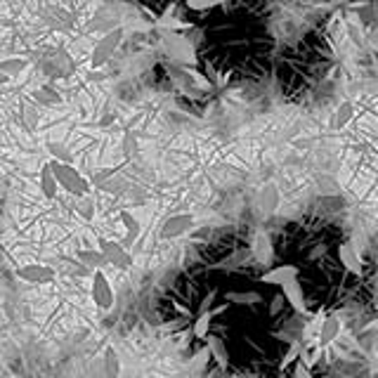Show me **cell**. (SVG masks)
Segmentation results:
<instances>
[{
	"mask_svg": "<svg viewBox=\"0 0 378 378\" xmlns=\"http://www.w3.org/2000/svg\"><path fill=\"white\" fill-rule=\"evenodd\" d=\"M52 168V173H55L57 182H60V189H64L67 194L76 196V199H85V196L90 194V189H93V182H90L88 178L78 170L73 163H62V161H47Z\"/></svg>",
	"mask_w": 378,
	"mask_h": 378,
	"instance_id": "obj_1",
	"label": "cell"
},
{
	"mask_svg": "<svg viewBox=\"0 0 378 378\" xmlns=\"http://www.w3.org/2000/svg\"><path fill=\"white\" fill-rule=\"evenodd\" d=\"M38 67L47 78H69L73 71H76V64H73L69 52L62 50V47L47 50L45 55L40 57Z\"/></svg>",
	"mask_w": 378,
	"mask_h": 378,
	"instance_id": "obj_2",
	"label": "cell"
},
{
	"mask_svg": "<svg viewBox=\"0 0 378 378\" xmlns=\"http://www.w3.org/2000/svg\"><path fill=\"white\" fill-rule=\"evenodd\" d=\"M163 50L166 55L180 67H191L196 64V52H194V43H191L187 36L175 34V31H168L166 38H163Z\"/></svg>",
	"mask_w": 378,
	"mask_h": 378,
	"instance_id": "obj_3",
	"label": "cell"
},
{
	"mask_svg": "<svg viewBox=\"0 0 378 378\" xmlns=\"http://www.w3.org/2000/svg\"><path fill=\"white\" fill-rule=\"evenodd\" d=\"M123 36H126L123 26H119V29L104 34L102 38L95 43L93 52H90V67H93V69H102L104 64L109 62L111 57H114V52L119 50V45L123 43Z\"/></svg>",
	"mask_w": 378,
	"mask_h": 378,
	"instance_id": "obj_4",
	"label": "cell"
},
{
	"mask_svg": "<svg viewBox=\"0 0 378 378\" xmlns=\"http://www.w3.org/2000/svg\"><path fill=\"white\" fill-rule=\"evenodd\" d=\"M90 298H93L95 307H99L102 312H109L116 303V291L111 286L109 276L104 274V270L93 272V284H90Z\"/></svg>",
	"mask_w": 378,
	"mask_h": 378,
	"instance_id": "obj_5",
	"label": "cell"
},
{
	"mask_svg": "<svg viewBox=\"0 0 378 378\" xmlns=\"http://www.w3.org/2000/svg\"><path fill=\"white\" fill-rule=\"evenodd\" d=\"M17 279L26 281V284H52L57 279V270H52L50 265H43V263H26V265H19L14 270Z\"/></svg>",
	"mask_w": 378,
	"mask_h": 378,
	"instance_id": "obj_6",
	"label": "cell"
},
{
	"mask_svg": "<svg viewBox=\"0 0 378 378\" xmlns=\"http://www.w3.org/2000/svg\"><path fill=\"white\" fill-rule=\"evenodd\" d=\"M191 227H196V217L191 215V213H175V215L163 220L158 237H161L163 241H170V239H178L182 237V234H187Z\"/></svg>",
	"mask_w": 378,
	"mask_h": 378,
	"instance_id": "obj_7",
	"label": "cell"
},
{
	"mask_svg": "<svg viewBox=\"0 0 378 378\" xmlns=\"http://www.w3.org/2000/svg\"><path fill=\"white\" fill-rule=\"evenodd\" d=\"M99 251L106 258V263L116 270H130L132 268V255L126 251L123 244L114 241V239H99Z\"/></svg>",
	"mask_w": 378,
	"mask_h": 378,
	"instance_id": "obj_8",
	"label": "cell"
},
{
	"mask_svg": "<svg viewBox=\"0 0 378 378\" xmlns=\"http://www.w3.org/2000/svg\"><path fill=\"white\" fill-rule=\"evenodd\" d=\"M251 255H253V263L263 265V268H270L274 263V244L270 232L258 230L253 234V241H251Z\"/></svg>",
	"mask_w": 378,
	"mask_h": 378,
	"instance_id": "obj_9",
	"label": "cell"
},
{
	"mask_svg": "<svg viewBox=\"0 0 378 378\" xmlns=\"http://www.w3.org/2000/svg\"><path fill=\"white\" fill-rule=\"evenodd\" d=\"M251 260H253L251 248L239 246V248H234V251L227 253L225 258L217 260V263H213L211 270H215V272H237V270L246 268V265L251 263Z\"/></svg>",
	"mask_w": 378,
	"mask_h": 378,
	"instance_id": "obj_10",
	"label": "cell"
},
{
	"mask_svg": "<svg viewBox=\"0 0 378 378\" xmlns=\"http://www.w3.org/2000/svg\"><path fill=\"white\" fill-rule=\"evenodd\" d=\"M93 185L97 189L106 191V194H123V191L128 189L126 175L116 173V170H111V168L99 170L97 175H93Z\"/></svg>",
	"mask_w": 378,
	"mask_h": 378,
	"instance_id": "obj_11",
	"label": "cell"
},
{
	"mask_svg": "<svg viewBox=\"0 0 378 378\" xmlns=\"http://www.w3.org/2000/svg\"><path fill=\"white\" fill-rule=\"evenodd\" d=\"M338 260H340V265L345 268V272H350L355 276L364 274V260H362L357 246H355L353 241H343V244H340V246H338Z\"/></svg>",
	"mask_w": 378,
	"mask_h": 378,
	"instance_id": "obj_12",
	"label": "cell"
},
{
	"mask_svg": "<svg viewBox=\"0 0 378 378\" xmlns=\"http://www.w3.org/2000/svg\"><path fill=\"white\" fill-rule=\"evenodd\" d=\"M298 274H300V270H298L296 265H276V268H270V270H265V272L260 274V284L279 286L281 289L284 284L298 279Z\"/></svg>",
	"mask_w": 378,
	"mask_h": 378,
	"instance_id": "obj_13",
	"label": "cell"
},
{
	"mask_svg": "<svg viewBox=\"0 0 378 378\" xmlns=\"http://www.w3.org/2000/svg\"><path fill=\"white\" fill-rule=\"evenodd\" d=\"M281 294H284L289 307H294L296 315L310 317V312H307V303H305V291H303L300 281L294 279V281H289V284H284L281 286Z\"/></svg>",
	"mask_w": 378,
	"mask_h": 378,
	"instance_id": "obj_14",
	"label": "cell"
},
{
	"mask_svg": "<svg viewBox=\"0 0 378 378\" xmlns=\"http://www.w3.org/2000/svg\"><path fill=\"white\" fill-rule=\"evenodd\" d=\"M38 187H40V194L45 196L47 201H55L57 194H60V182H57L55 173H52V168H50V163H43V166H40Z\"/></svg>",
	"mask_w": 378,
	"mask_h": 378,
	"instance_id": "obj_15",
	"label": "cell"
},
{
	"mask_svg": "<svg viewBox=\"0 0 378 378\" xmlns=\"http://www.w3.org/2000/svg\"><path fill=\"white\" fill-rule=\"evenodd\" d=\"M206 348H209L213 362H215L220 369H227L230 366V350H227L225 340L220 336H209L206 338Z\"/></svg>",
	"mask_w": 378,
	"mask_h": 378,
	"instance_id": "obj_16",
	"label": "cell"
},
{
	"mask_svg": "<svg viewBox=\"0 0 378 378\" xmlns=\"http://www.w3.org/2000/svg\"><path fill=\"white\" fill-rule=\"evenodd\" d=\"M225 310H227V303H222V305H217L215 310L204 312V315L196 317L194 327H191V333H194V338H199V340H206V338H209V329H211V324H213V317L222 315Z\"/></svg>",
	"mask_w": 378,
	"mask_h": 378,
	"instance_id": "obj_17",
	"label": "cell"
},
{
	"mask_svg": "<svg viewBox=\"0 0 378 378\" xmlns=\"http://www.w3.org/2000/svg\"><path fill=\"white\" fill-rule=\"evenodd\" d=\"M43 21H45L47 26H52V29H69V26L73 24V19H71V14L67 12V10H62V8H47L45 12L40 14Z\"/></svg>",
	"mask_w": 378,
	"mask_h": 378,
	"instance_id": "obj_18",
	"label": "cell"
},
{
	"mask_svg": "<svg viewBox=\"0 0 378 378\" xmlns=\"http://www.w3.org/2000/svg\"><path fill=\"white\" fill-rule=\"evenodd\" d=\"M340 331H343V322H340V317L329 315L327 322H324V327H322V333H319V345H322V348L331 345L333 340L340 336Z\"/></svg>",
	"mask_w": 378,
	"mask_h": 378,
	"instance_id": "obj_19",
	"label": "cell"
},
{
	"mask_svg": "<svg viewBox=\"0 0 378 378\" xmlns=\"http://www.w3.org/2000/svg\"><path fill=\"white\" fill-rule=\"evenodd\" d=\"M225 303L227 305H241V307H246V305H258V303H263V296L258 294V291H225Z\"/></svg>",
	"mask_w": 378,
	"mask_h": 378,
	"instance_id": "obj_20",
	"label": "cell"
},
{
	"mask_svg": "<svg viewBox=\"0 0 378 378\" xmlns=\"http://www.w3.org/2000/svg\"><path fill=\"white\" fill-rule=\"evenodd\" d=\"M31 97H34L36 106H60L62 104V95L57 93L52 85H40V88H36Z\"/></svg>",
	"mask_w": 378,
	"mask_h": 378,
	"instance_id": "obj_21",
	"label": "cell"
},
{
	"mask_svg": "<svg viewBox=\"0 0 378 378\" xmlns=\"http://www.w3.org/2000/svg\"><path fill=\"white\" fill-rule=\"evenodd\" d=\"M104 374L106 378H121L123 374V362H121V355L114 345L104 350Z\"/></svg>",
	"mask_w": 378,
	"mask_h": 378,
	"instance_id": "obj_22",
	"label": "cell"
},
{
	"mask_svg": "<svg viewBox=\"0 0 378 378\" xmlns=\"http://www.w3.org/2000/svg\"><path fill=\"white\" fill-rule=\"evenodd\" d=\"M76 255H78V260H81V265L85 270H95V272H97V270H102L104 265H109L99 248L97 251H95V248H81Z\"/></svg>",
	"mask_w": 378,
	"mask_h": 378,
	"instance_id": "obj_23",
	"label": "cell"
},
{
	"mask_svg": "<svg viewBox=\"0 0 378 378\" xmlns=\"http://www.w3.org/2000/svg\"><path fill=\"white\" fill-rule=\"evenodd\" d=\"M353 116H355V104L353 102H340L336 106V111H333V116H331V128L333 130H340V128H345L353 121Z\"/></svg>",
	"mask_w": 378,
	"mask_h": 378,
	"instance_id": "obj_24",
	"label": "cell"
},
{
	"mask_svg": "<svg viewBox=\"0 0 378 378\" xmlns=\"http://www.w3.org/2000/svg\"><path fill=\"white\" fill-rule=\"evenodd\" d=\"M121 225L126 230V244L137 241V237L142 234V222L130 211H121Z\"/></svg>",
	"mask_w": 378,
	"mask_h": 378,
	"instance_id": "obj_25",
	"label": "cell"
},
{
	"mask_svg": "<svg viewBox=\"0 0 378 378\" xmlns=\"http://www.w3.org/2000/svg\"><path fill=\"white\" fill-rule=\"evenodd\" d=\"M29 60L26 57H8V60H0V73H5V76L14 78L19 76V73H24L26 69H29Z\"/></svg>",
	"mask_w": 378,
	"mask_h": 378,
	"instance_id": "obj_26",
	"label": "cell"
},
{
	"mask_svg": "<svg viewBox=\"0 0 378 378\" xmlns=\"http://www.w3.org/2000/svg\"><path fill=\"white\" fill-rule=\"evenodd\" d=\"M276 206H279V189H276L274 182H270L260 191V209L265 213H274Z\"/></svg>",
	"mask_w": 378,
	"mask_h": 378,
	"instance_id": "obj_27",
	"label": "cell"
},
{
	"mask_svg": "<svg viewBox=\"0 0 378 378\" xmlns=\"http://www.w3.org/2000/svg\"><path fill=\"white\" fill-rule=\"evenodd\" d=\"M45 149H47V154L52 156V161H62V163H71V161H73L71 149L64 145V142L50 140V142H45Z\"/></svg>",
	"mask_w": 378,
	"mask_h": 378,
	"instance_id": "obj_28",
	"label": "cell"
},
{
	"mask_svg": "<svg viewBox=\"0 0 378 378\" xmlns=\"http://www.w3.org/2000/svg\"><path fill=\"white\" fill-rule=\"evenodd\" d=\"M303 350H305V343H303V340H296V343H291V345H289V350H286V353H284V357H281L279 369L284 371V369H289L291 364H296V362L300 359Z\"/></svg>",
	"mask_w": 378,
	"mask_h": 378,
	"instance_id": "obj_29",
	"label": "cell"
},
{
	"mask_svg": "<svg viewBox=\"0 0 378 378\" xmlns=\"http://www.w3.org/2000/svg\"><path fill=\"white\" fill-rule=\"evenodd\" d=\"M345 34L353 38V43H357V45H364V43H366L364 29H362V24L357 21V17H348V19H345Z\"/></svg>",
	"mask_w": 378,
	"mask_h": 378,
	"instance_id": "obj_30",
	"label": "cell"
},
{
	"mask_svg": "<svg viewBox=\"0 0 378 378\" xmlns=\"http://www.w3.org/2000/svg\"><path fill=\"white\" fill-rule=\"evenodd\" d=\"M284 305H286V298H284V294H276V296L272 298V303H270V307H268L270 317L281 315V310H284Z\"/></svg>",
	"mask_w": 378,
	"mask_h": 378,
	"instance_id": "obj_31",
	"label": "cell"
},
{
	"mask_svg": "<svg viewBox=\"0 0 378 378\" xmlns=\"http://www.w3.org/2000/svg\"><path fill=\"white\" fill-rule=\"evenodd\" d=\"M222 0H187V5L191 10H196V12H201V10H211V8H217Z\"/></svg>",
	"mask_w": 378,
	"mask_h": 378,
	"instance_id": "obj_32",
	"label": "cell"
},
{
	"mask_svg": "<svg viewBox=\"0 0 378 378\" xmlns=\"http://www.w3.org/2000/svg\"><path fill=\"white\" fill-rule=\"evenodd\" d=\"M24 121L29 128H36V123H38V109H36L34 104H26L24 106Z\"/></svg>",
	"mask_w": 378,
	"mask_h": 378,
	"instance_id": "obj_33",
	"label": "cell"
},
{
	"mask_svg": "<svg viewBox=\"0 0 378 378\" xmlns=\"http://www.w3.org/2000/svg\"><path fill=\"white\" fill-rule=\"evenodd\" d=\"M215 298H217V291L211 289L209 294L204 296V300L199 303V315H204V312H211V307H213V303H215Z\"/></svg>",
	"mask_w": 378,
	"mask_h": 378,
	"instance_id": "obj_34",
	"label": "cell"
},
{
	"mask_svg": "<svg viewBox=\"0 0 378 378\" xmlns=\"http://www.w3.org/2000/svg\"><path fill=\"white\" fill-rule=\"evenodd\" d=\"M209 359H211V353H209V348H204V350H199V353H196L194 357L189 359V364L191 366H204Z\"/></svg>",
	"mask_w": 378,
	"mask_h": 378,
	"instance_id": "obj_35",
	"label": "cell"
},
{
	"mask_svg": "<svg viewBox=\"0 0 378 378\" xmlns=\"http://www.w3.org/2000/svg\"><path fill=\"white\" fill-rule=\"evenodd\" d=\"M294 378H315V376H312V371L307 369V366L303 364V362H298V364H296V371H294Z\"/></svg>",
	"mask_w": 378,
	"mask_h": 378,
	"instance_id": "obj_36",
	"label": "cell"
},
{
	"mask_svg": "<svg viewBox=\"0 0 378 378\" xmlns=\"http://www.w3.org/2000/svg\"><path fill=\"white\" fill-rule=\"evenodd\" d=\"M10 81H12V78H10V76H5V73H0V88H3V85H8Z\"/></svg>",
	"mask_w": 378,
	"mask_h": 378,
	"instance_id": "obj_37",
	"label": "cell"
},
{
	"mask_svg": "<svg viewBox=\"0 0 378 378\" xmlns=\"http://www.w3.org/2000/svg\"><path fill=\"white\" fill-rule=\"evenodd\" d=\"M336 3H350V0H336Z\"/></svg>",
	"mask_w": 378,
	"mask_h": 378,
	"instance_id": "obj_38",
	"label": "cell"
}]
</instances>
